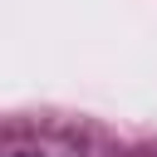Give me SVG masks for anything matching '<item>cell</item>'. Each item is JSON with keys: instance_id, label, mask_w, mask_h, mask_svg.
I'll return each mask as SVG.
<instances>
[{"instance_id": "cell-1", "label": "cell", "mask_w": 157, "mask_h": 157, "mask_svg": "<svg viewBox=\"0 0 157 157\" xmlns=\"http://www.w3.org/2000/svg\"><path fill=\"white\" fill-rule=\"evenodd\" d=\"M20 157H34V152H20Z\"/></svg>"}]
</instances>
